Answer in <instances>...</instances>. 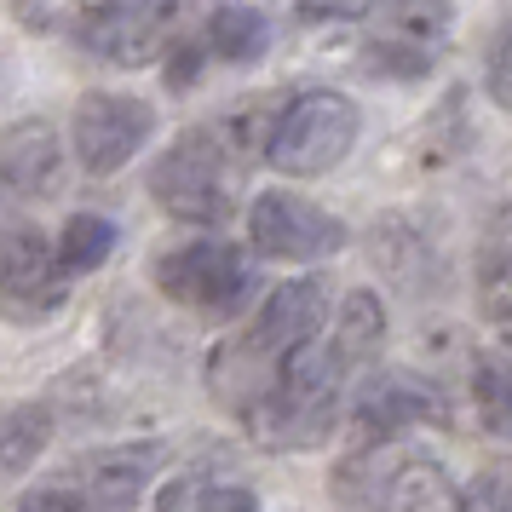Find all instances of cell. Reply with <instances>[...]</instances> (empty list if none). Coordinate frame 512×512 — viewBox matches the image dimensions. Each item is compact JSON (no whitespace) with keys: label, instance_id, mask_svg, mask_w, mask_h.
<instances>
[{"label":"cell","instance_id":"d6986e66","mask_svg":"<svg viewBox=\"0 0 512 512\" xmlns=\"http://www.w3.org/2000/svg\"><path fill=\"white\" fill-rule=\"evenodd\" d=\"M162 512H259L254 495L242 484H208V478H185L179 489H167Z\"/></svg>","mask_w":512,"mask_h":512},{"label":"cell","instance_id":"4fadbf2b","mask_svg":"<svg viewBox=\"0 0 512 512\" xmlns=\"http://www.w3.org/2000/svg\"><path fill=\"white\" fill-rule=\"evenodd\" d=\"M58 185V139L47 121H18L0 139V196H47Z\"/></svg>","mask_w":512,"mask_h":512},{"label":"cell","instance_id":"2e32d148","mask_svg":"<svg viewBox=\"0 0 512 512\" xmlns=\"http://www.w3.org/2000/svg\"><path fill=\"white\" fill-rule=\"evenodd\" d=\"M52 443V409L41 403H18V409H0V478H18L47 455Z\"/></svg>","mask_w":512,"mask_h":512},{"label":"cell","instance_id":"ac0fdd59","mask_svg":"<svg viewBox=\"0 0 512 512\" xmlns=\"http://www.w3.org/2000/svg\"><path fill=\"white\" fill-rule=\"evenodd\" d=\"M472 403H478V420H484L489 432L512 443V363L507 357H478V369H472Z\"/></svg>","mask_w":512,"mask_h":512},{"label":"cell","instance_id":"7402d4cb","mask_svg":"<svg viewBox=\"0 0 512 512\" xmlns=\"http://www.w3.org/2000/svg\"><path fill=\"white\" fill-rule=\"evenodd\" d=\"M18 512H98V507L75 484H47V489H35V495H24Z\"/></svg>","mask_w":512,"mask_h":512},{"label":"cell","instance_id":"9a60e30c","mask_svg":"<svg viewBox=\"0 0 512 512\" xmlns=\"http://www.w3.org/2000/svg\"><path fill=\"white\" fill-rule=\"evenodd\" d=\"M202 41H208V58H219V64H254L271 47V24L254 6H219Z\"/></svg>","mask_w":512,"mask_h":512},{"label":"cell","instance_id":"7a4b0ae2","mask_svg":"<svg viewBox=\"0 0 512 512\" xmlns=\"http://www.w3.org/2000/svg\"><path fill=\"white\" fill-rule=\"evenodd\" d=\"M351 369H363V357L328 328L317 334L311 346H300L288 357V369L282 380L265 392L259 409H248V432H254L265 449H294V443H317L328 432V420H334V403L346 392Z\"/></svg>","mask_w":512,"mask_h":512},{"label":"cell","instance_id":"277c9868","mask_svg":"<svg viewBox=\"0 0 512 512\" xmlns=\"http://www.w3.org/2000/svg\"><path fill=\"white\" fill-rule=\"evenodd\" d=\"M236 173L231 150L219 144L213 127H196L150 167V196L185 225H225L236 208Z\"/></svg>","mask_w":512,"mask_h":512},{"label":"cell","instance_id":"5b68a950","mask_svg":"<svg viewBox=\"0 0 512 512\" xmlns=\"http://www.w3.org/2000/svg\"><path fill=\"white\" fill-rule=\"evenodd\" d=\"M357 144V104L340 93H300L277 110V133H271V167L277 173H328L346 162Z\"/></svg>","mask_w":512,"mask_h":512},{"label":"cell","instance_id":"30bf717a","mask_svg":"<svg viewBox=\"0 0 512 512\" xmlns=\"http://www.w3.org/2000/svg\"><path fill=\"white\" fill-rule=\"evenodd\" d=\"M150 133H156V110L127 93H87L75 104V121H70L75 162L87 167V173H98V179L133 162Z\"/></svg>","mask_w":512,"mask_h":512},{"label":"cell","instance_id":"5bb4252c","mask_svg":"<svg viewBox=\"0 0 512 512\" xmlns=\"http://www.w3.org/2000/svg\"><path fill=\"white\" fill-rule=\"evenodd\" d=\"M374 512H466V501L438 461H397L374 484Z\"/></svg>","mask_w":512,"mask_h":512},{"label":"cell","instance_id":"cb8c5ba5","mask_svg":"<svg viewBox=\"0 0 512 512\" xmlns=\"http://www.w3.org/2000/svg\"><path fill=\"white\" fill-rule=\"evenodd\" d=\"M300 18H346V12H363L369 0H294Z\"/></svg>","mask_w":512,"mask_h":512},{"label":"cell","instance_id":"9c48e42d","mask_svg":"<svg viewBox=\"0 0 512 512\" xmlns=\"http://www.w3.org/2000/svg\"><path fill=\"white\" fill-rule=\"evenodd\" d=\"M248 236H254V248L265 259H328L346 248V225L323 213L317 202H305L294 190H265L254 196V208H248Z\"/></svg>","mask_w":512,"mask_h":512},{"label":"cell","instance_id":"7c38bea8","mask_svg":"<svg viewBox=\"0 0 512 512\" xmlns=\"http://www.w3.org/2000/svg\"><path fill=\"white\" fill-rule=\"evenodd\" d=\"M156 472H162V443H121V449H93L75 466V489L98 512H127L144 501Z\"/></svg>","mask_w":512,"mask_h":512},{"label":"cell","instance_id":"6da1fadb","mask_svg":"<svg viewBox=\"0 0 512 512\" xmlns=\"http://www.w3.org/2000/svg\"><path fill=\"white\" fill-rule=\"evenodd\" d=\"M323 334V282H282L271 300L259 305V317L236 340L213 351L208 386L219 403H231L236 415H248L265 403V392L282 380L288 357L311 346Z\"/></svg>","mask_w":512,"mask_h":512},{"label":"cell","instance_id":"52a82bcc","mask_svg":"<svg viewBox=\"0 0 512 512\" xmlns=\"http://www.w3.org/2000/svg\"><path fill=\"white\" fill-rule=\"evenodd\" d=\"M64 294H70V277L58 265V248L41 231L12 225L0 236V317L6 323H47L64 305Z\"/></svg>","mask_w":512,"mask_h":512},{"label":"cell","instance_id":"ba28073f","mask_svg":"<svg viewBox=\"0 0 512 512\" xmlns=\"http://www.w3.org/2000/svg\"><path fill=\"white\" fill-rule=\"evenodd\" d=\"M449 29V0H374L369 24V64L380 75H426L443 52Z\"/></svg>","mask_w":512,"mask_h":512},{"label":"cell","instance_id":"44dd1931","mask_svg":"<svg viewBox=\"0 0 512 512\" xmlns=\"http://www.w3.org/2000/svg\"><path fill=\"white\" fill-rule=\"evenodd\" d=\"M478 294H484V317H489V323H495V328H501V334L512 340V248H507V254H495V259H489L484 288H478Z\"/></svg>","mask_w":512,"mask_h":512},{"label":"cell","instance_id":"603a6c76","mask_svg":"<svg viewBox=\"0 0 512 512\" xmlns=\"http://www.w3.org/2000/svg\"><path fill=\"white\" fill-rule=\"evenodd\" d=\"M489 93H495L501 110H512V18L495 35V52H489Z\"/></svg>","mask_w":512,"mask_h":512},{"label":"cell","instance_id":"ffe728a7","mask_svg":"<svg viewBox=\"0 0 512 512\" xmlns=\"http://www.w3.org/2000/svg\"><path fill=\"white\" fill-rule=\"evenodd\" d=\"M98 6H104V0H12V12H18L29 29H70V35L87 29V18H93Z\"/></svg>","mask_w":512,"mask_h":512},{"label":"cell","instance_id":"e0dca14e","mask_svg":"<svg viewBox=\"0 0 512 512\" xmlns=\"http://www.w3.org/2000/svg\"><path fill=\"white\" fill-rule=\"evenodd\" d=\"M110 248H116V225L98 213H75L58 236V265H64V277H87L110 259Z\"/></svg>","mask_w":512,"mask_h":512},{"label":"cell","instance_id":"8fae6325","mask_svg":"<svg viewBox=\"0 0 512 512\" xmlns=\"http://www.w3.org/2000/svg\"><path fill=\"white\" fill-rule=\"evenodd\" d=\"M415 420H426V426H443V397L426 386V380H415V374H369L363 380V392H357V438H392V432H403V426H415Z\"/></svg>","mask_w":512,"mask_h":512},{"label":"cell","instance_id":"8992f818","mask_svg":"<svg viewBox=\"0 0 512 512\" xmlns=\"http://www.w3.org/2000/svg\"><path fill=\"white\" fill-rule=\"evenodd\" d=\"M156 288L173 305L208 311V317H231L236 305L248 300L254 271H248L242 248L219 242V236H196V242H179V248H167L156 259Z\"/></svg>","mask_w":512,"mask_h":512},{"label":"cell","instance_id":"3957f363","mask_svg":"<svg viewBox=\"0 0 512 512\" xmlns=\"http://www.w3.org/2000/svg\"><path fill=\"white\" fill-rule=\"evenodd\" d=\"M219 12V0H104L81 41L104 58V64H121V70H139V64H156L162 52L185 47L196 24H208Z\"/></svg>","mask_w":512,"mask_h":512}]
</instances>
